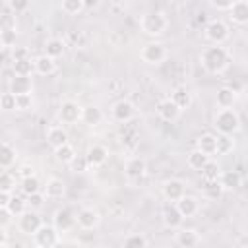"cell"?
<instances>
[{"mask_svg":"<svg viewBox=\"0 0 248 248\" xmlns=\"http://www.w3.org/2000/svg\"><path fill=\"white\" fill-rule=\"evenodd\" d=\"M85 159H87V165L95 169V167H101V165H105V163H107V159H108V151H107V147H105V145L93 143V145L87 149Z\"/></svg>","mask_w":248,"mask_h":248,"instance_id":"obj_14","label":"cell"},{"mask_svg":"<svg viewBox=\"0 0 248 248\" xmlns=\"http://www.w3.org/2000/svg\"><path fill=\"white\" fill-rule=\"evenodd\" d=\"M43 227V221H41V217L33 211V209H29V211H25L23 215H19V219H17V229L23 232V234H37V231Z\"/></svg>","mask_w":248,"mask_h":248,"instance_id":"obj_5","label":"cell"},{"mask_svg":"<svg viewBox=\"0 0 248 248\" xmlns=\"http://www.w3.org/2000/svg\"><path fill=\"white\" fill-rule=\"evenodd\" d=\"M46 143L56 151V149H60L62 145H66L68 143V134H66V130L62 128V126H52V128H48L46 130Z\"/></svg>","mask_w":248,"mask_h":248,"instance_id":"obj_15","label":"cell"},{"mask_svg":"<svg viewBox=\"0 0 248 248\" xmlns=\"http://www.w3.org/2000/svg\"><path fill=\"white\" fill-rule=\"evenodd\" d=\"M33 64H35V72L41 74V76H50V74L56 70L54 58H50V56H46V54L37 56V58L33 60Z\"/></svg>","mask_w":248,"mask_h":248,"instance_id":"obj_22","label":"cell"},{"mask_svg":"<svg viewBox=\"0 0 248 248\" xmlns=\"http://www.w3.org/2000/svg\"><path fill=\"white\" fill-rule=\"evenodd\" d=\"M229 14H231V19L234 21V23H248V2L246 0H236L234 4H232V8L229 10Z\"/></svg>","mask_w":248,"mask_h":248,"instance_id":"obj_21","label":"cell"},{"mask_svg":"<svg viewBox=\"0 0 248 248\" xmlns=\"http://www.w3.org/2000/svg\"><path fill=\"white\" fill-rule=\"evenodd\" d=\"M0 107H2V110H16V95H14L12 91L2 93V97H0Z\"/></svg>","mask_w":248,"mask_h":248,"instance_id":"obj_43","label":"cell"},{"mask_svg":"<svg viewBox=\"0 0 248 248\" xmlns=\"http://www.w3.org/2000/svg\"><path fill=\"white\" fill-rule=\"evenodd\" d=\"M232 147H234V143H232L231 136H217V153L219 155L229 153Z\"/></svg>","mask_w":248,"mask_h":248,"instance_id":"obj_41","label":"cell"},{"mask_svg":"<svg viewBox=\"0 0 248 248\" xmlns=\"http://www.w3.org/2000/svg\"><path fill=\"white\" fill-rule=\"evenodd\" d=\"M223 186L219 180H203V192L209 196V198H217L221 194Z\"/></svg>","mask_w":248,"mask_h":248,"instance_id":"obj_40","label":"cell"},{"mask_svg":"<svg viewBox=\"0 0 248 248\" xmlns=\"http://www.w3.org/2000/svg\"><path fill=\"white\" fill-rule=\"evenodd\" d=\"M203 33H205V37H207L211 43L221 45V43L227 41V37H229V25H227L223 19H211V21H207Z\"/></svg>","mask_w":248,"mask_h":248,"instance_id":"obj_4","label":"cell"},{"mask_svg":"<svg viewBox=\"0 0 248 248\" xmlns=\"http://www.w3.org/2000/svg\"><path fill=\"white\" fill-rule=\"evenodd\" d=\"M12 56H14V60H25V58H29V52H27V48H23V46H16Z\"/></svg>","mask_w":248,"mask_h":248,"instance_id":"obj_47","label":"cell"},{"mask_svg":"<svg viewBox=\"0 0 248 248\" xmlns=\"http://www.w3.org/2000/svg\"><path fill=\"white\" fill-rule=\"evenodd\" d=\"M31 70H35V64L31 62V58L14 60V62H12V72H14V76H31Z\"/></svg>","mask_w":248,"mask_h":248,"instance_id":"obj_31","label":"cell"},{"mask_svg":"<svg viewBox=\"0 0 248 248\" xmlns=\"http://www.w3.org/2000/svg\"><path fill=\"white\" fill-rule=\"evenodd\" d=\"M14 161H16V149L8 141H2V149H0V167H2V170H6Z\"/></svg>","mask_w":248,"mask_h":248,"instance_id":"obj_30","label":"cell"},{"mask_svg":"<svg viewBox=\"0 0 248 248\" xmlns=\"http://www.w3.org/2000/svg\"><path fill=\"white\" fill-rule=\"evenodd\" d=\"M12 202V192H0V207H8Z\"/></svg>","mask_w":248,"mask_h":248,"instance_id":"obj_49","label":"cell"},{"mask_svg":"<svg viewBox=\"0 0 248 248\" xmlns=\"http://www.w3.org/2000/svg\"><path fill=\"white\" fill-rule=\"evenodd\" d=\"M198 149L207 157L217 155V136L215 134H202L198 138Z\"/></svg>","mask_w":248,"mask_h":248,"instance_id":"obj_20","label":"cell"},{"mask_svg":"<svg viewBox=\"0 0 248 248\" xmlns=\"http://www.w3.org/2000/svg\"><path fill=\"white\" fill-rule=\"evenodd\" d=\"M10 217H12V213H10L8 209L0 207V229H6V227H8V223H10Z\"/></svg>","mask_w":248,"mask_h":248,"instance_id":"obj_48","label":"cell"},{"mask_svg":"<svg viewBox=\"0 0 248 248\" xmlns=\"http://www.w3.org/2000/svg\"><path fill=\"white\" fill-rule=\"evenodd\" d=\"M19 174H21V178H29V176H35V174H33V167H21Z\"/></svg>","mask_w":248,"mask_h":248,"instance_id":"obj_52","label":"cell"},{"mask_svg":"<svg viewBox=\"0 0 248 248\" xmlns=\"http://www.w3.org/2000/svg\"><path fill=\"white\" fill-rule=\"evenodd\" d=\"M176 242L182 248H196L200 244V234L194 229H180L176 232Z\"/></svg>","mask_w":248,"mask_h":248,"instance_id":"obj_19","label":"cell"},{"mask_svg":"<svg viewBox=\"0 0 248 248\" xmlns=\"http://www.w3.org/2000/svg\"><path fill=\"white\" fill-rule=\"evenodd\" d=\"M182 221H184V217L180 215V211H178V207L172 203V205H167L165 209H163V223H165V227H169V229H178L180 225H182Z\"/></svg>","mask_w":248,"mask_h":248,"instance_id":"obj_18","label":"cell"},{"mask_svg":"<svg viewBox=\"0 0 248 248\" xmlns=\"http://www.w3.org/2000/svg\"><path fill=\"white\" fill-rule=\"evenodd\" d=\"M169 27V19L161 12H147L141 17V31L147 35H163Z\"/></svg>","mask_w":248,"mask_h":248,"instance_id":"obj_3","label":"cell"},{"mask_svg":"<svg viewBox=\"0 0 248 248\" xmlns=\"http://www.w3.org/2000/svg\"><path fill=\"white\" fill-rule=\"evenodd\" d=\"M155 110H157L159 118H161V120H165V122H174V120L180 116V112H182L170 97H169V99H161V101L157 103Z\"/></svg>","mask_w":248,"mask_h":248,"instance_id":"obj_9","label":"cell"},{"mask_svg":"<svg viewBox=\"0 0 248 248\" xmlns=\"http://www.w3.org/2000/svg\"><path fill=\"white\" fill-rule=\"evenodd\" d=\"M45 198H46V196L41 194V192H39V194H33V196H27V205H29L33 211H35V209H41L43 203H45Z\"/></svg>","mask_w":248,"mask_h":248,"instance_id":"obj_45","label":"cell"},{"mask_svg":"<svg viewBox=\"0 0 248 248\" xmlns=\"http://www.w3.org/2000/svg\"><path fill=\"white\" fill-rule=\"evenodd\" d=\"M0 248H8V244H0Z\"/></svg>","mask_w":248,"mask_h":248,"instance_id":"obj_53","label":"cell"},{"mask_svg":"<svg viewBox=\"0 0 248 248\" xmlns=\"http://www.w3.org/2000/svg\"><path fill=\"white\" fill-rule=\"evenodd\" d=\"M33 107V97L29 95H16V110H29Z\"/></svg>","mask_w":248,"mask_h":248,"instance_id":"obj_44","label":"cell"},{"mask_svg":"<svg viewBox=\"0 0 248 248\" xmlns=\"http://www.w3.org/2000/svg\"><path fill=\"white\" fill-rule=\"evenodd\" d=\"M163 196L169 200V202H178L180 198L186 196V188H184V182L178 180V178H170L163 184Z\"/></svg>","mask_w":248,"mask_h":248,"instance_id":"obj_13","label":"cell"},{"mask_svg":"<svg viewBox=\"0 0 248 248\" xmlns=\"http://www.w3.org/2000/svg\"><path fill=\"white\" fill-rule=\"evenodd\" d=\"M219 182L225 190H236L240 186V174L236 170H225V172H221Z\"/></svg>","mask_w":248,"mask_h":248,"instance_id":"obj_29","label":"cell"},{"mask_svg":"<svg viewBox=\"0 0 248 248\" xmlns=\"http://www.w3.org/2000/svg\"><path fill=\"white\" fill-rule=\"evenodd\" d=\"M45 54L50 58H58L64 54V43L60 39H48L45 43Z\"/></svg>","mask_w":248,"mask_h":248,"instance_id":"obj_32","label":"cell"},{"mask_svg":"<svg viewBox=\"0 0 248 248\" xmlns=\"http://www.w3.org/2000/svg\"><path fill=\"white\" fill-rule=\"evenodd\" d=\"M99 221H101V215H99V211H95L93 207H83V209H79L78 215H76V223H78V227H81L83 231L95 229V227L99 225Z\"/></svg>","mask_w":248,"mask_h":248,"instance_id":"obj_11","label":"cell"},{"mask_svg":"<svg viewBox=\"0 0 248 248\" xmlns=\"http://www.w3.org/2000/svg\"><path fill=\"white\" fill-rule=\"evenodd\" d=\"M232 0H211V6L217 10H231L232 8Z\"/></svg>","mask_w":248,"mask_h":248,"instance_id":"obj_46","label":"cell"},{"mask_svg":"<svg viewBox=\"0 0 248 248\" xmlns=\"http://www.w3.org/2000/svg\"><path fill=\"white\" fill-rule=\"evenodd\" d=\"M170 99L176 103V107H178L180 110H184V108H188V107L192 105V93H190L188 87H184V85H178V87L172 91Z\"/></svg>","mask_w":248,"mask_h":248,"instance_id":"obj_23","label":"cell"},{"mask_svg":"<svg viewBox=\"0 0 248 248\" xmlns=\"http://www.w3.org/2000/svg\"><path fill=\"white\" fill-rule=\"evenodd\" d=\"M229 64V54L223 46L215 45V46H207L202 52V66L209 72V74H221Z\"/></svg>","mask_w":248,"mask_h":248,"instance_id":"obj_1","label":"cell"},{"mask_svg":"<svg viewBox=\"0 0 248 248\" xmlns=\"http://www.w3.org/2000/svg\"><path fill=\"white\" fill-rule=\"evenodd\" d=\"M213 126L217 128V132H219L221 136H232V134L240 128L238 112H236L234 108H221V110L215 114Z\"/></svg>","mask_w":248,"mask_h":248,"instance_id":"obj_2","label":"cell"},{"mask_svg":"<svg viewBox=\"0 0 248 248\" xmlns=\"http://www.w3.org/2000/svg\"><path fill=\"white\" fill-rule=\"evenodd\" d=\"M10 91L14 95H29L33 91V81L29 76H14L10 79Z\"/></svg>","mask_w":248,"mask_h":248,"instance_id":"obj_16","label":"cell"},{"mask_svg":"<svg viewBox=\"0 0 248 248\" xmlns=\"http://www.w3.org/2000/svg\"><path fill=\"white\" fill-rule=\"evenodd\" d=\"M33 238L39 248H54L58 242V229L54 225H43Z\"/></svg>","mask_w":248,"mask_h":248,"instance_id":"obj_6","label":"cell"},{"mask_svg":"<svg viewBox=\"0 0 248 248\" xmlns=\"http://www.w3.org/2000/svg\"><path fill=\"white\" fill-rule=\"evenodd\" d=\"M72 165H74V169H76V170H78V169H79V170H83L85 167H89V165H87V159H85V157H83V159H79V161L76 159V161H74Z\"/></svg>","mask_w":248,"mask_h":248,"instance_id":"obj_51","label":"cell"},{"mask_svg":"<svg viewBox=\"0 0 248 248\" xmlns=\"http://www.w3.org/2000/svg\"><path fill=\"white\" fill-rule=\"evenodd\" d=\"M54 155H56V161L66 163V165H70V163L76 161V149H74L70 143H66V145H62L60 149H56Z\"/></svg>","mask_w":248,"mask_h":248,"instance_id":"obj_33","label":"cell"},{"mask_svg":"<svg viewBox=\"0 0 248 248\" xmlns=\"http://www.w3.org/2000/svg\"><path fill=\"white\" fill-rule=\"evenodd\" d=\"M21 192L25 196H33L41 192V182L37 176H29V178H21Z\"/></svg>","mask_w":248,"mask_h":248,"instance_id":"obj_35","label":"cell"},{"mask_svg":"<svg viewBox=\"0 0 248 248\" xmlns=\"http://www.w3.org/2000/svg\"><path fill=\"white\" fill-rule=\"evenodd\" d=\"M101 120H103V112H101L99 107H95V105H87V107H83L81 122H85L87 126H97V124H101Z\"/></svg>","mask_w":248,"mask_h":248,"instance_id":"obj_25","label":"cell"},{"mask_svg":"<svg viewBox=\"0 0 248 248\" xmlns=\"http://www.w3.org/2000/svg\"><path fill=\"white\" fill-rule=\"evenodd\" d=\"M8 4H10V8H12L14 12H17V10H25V8H27V2H25V0H19V2L12 0V2H8Z\"/></svg>","mask_w":248,"mask_h":248,"instance_id":"obj_50","label":"cell"},{"mask_svg":"<svg viewBox=\"0 0 248 248\" xmlns=\"http://www.w3.org/2000/svg\"><path fill=\"white\" fill-rule=\"evenodd\" d=\"M167 58V48L161 43H147L141 48V60L147 64H161Z\"/></svg>","mask_w":248,"mask_h":248,"instance_id":"obj_7","label":"cell"},{"mask_svg":"<svg viewBox=\"0 0 248 248\" xmlns=\"http://www.w3.org/2000/svg\"><path fill=\"white\" fill-rule=\"evenodd\" d=\"M52 219H54V227H56L58 231H68V229H72V225L76 223V217L70 213V209H58Z\"/></svg>","mask_w":248,"mask_h":248,"instance_id":"obj_24","label":"cell"},{"mask_svg":"<svg viewBox=\"0 0 248 248\" xmlns=\"http://www.w3.org/2000/svg\"><path fill=\"white\" fill-rule=\"evenodd\" d=\"M246 66H248V62H246Z\"/></svg>","mask_w":248,"mask_h":248,"instance_id":"obj_54","label":"cell"},{"mask_svg":"<svg viewBox=\"0 0 248 248\" xmlns=\"http://www.w3.org/2000/svg\"><path fill=\"white\" fill-rule=\"evenodd\" d=\"M110 112H112V118L116 122H130L134 118V114H136V108H134V105L130 101L120 99V101H116L112 105V110Z\"/></svg>","mask_w":248,"mask_h":248,"instance_id":"obj_12","label":"cell"},{"mask_svg":"<svg viewBox=\"0 0 248 248\" xmlns=\"http://www.w3.org/2000/svg\"><path fill=\"white\" fill-rule=\"evenodd\" d=\"M207 163H209V157H207L205 153H202L198 147H196V149H192V151L188 153V167H190V169H194V170H200V172H202V169H203Z\"/></svg>","mask_w":248,"mask_h":248,"instance_id":"obj_28","label":"cell"},{"mask_svg":"<svg viewBox=\"0 0 248 248\" xmlns=\"http://www.w3.org/2000/svg\"><path fill=\"white\" fill-rule=\"evenodd\" d=\"M87 8V4L83 0H64L62 2V12H66L68 16H78Z\"/></svg>","mask_w":248,"mask_h":248,"instance_id":"obj_34","label":"cell"},{"mask_svg":"<svg viewBox=\"0 0 248 248\" xmlns=\"http://www.w3.org/2000/svg\"><path fill=\"white\" fill-rule=\"evenodd\" d=\"M0 45H2V48L14 46V45H16V29H12V27H2V31H0Z\"/></svg>","mask_w":248,"mask_h":248,"instance_id":"obj_38","label":"cell"},{"mask_svg":"<svg viewBox=\"0 0 248 248\" xmlns=\"http://www.w3.org/2000/svg\"><path fill=\"white\" fill-rule=\"evenodd\" d=\"M202 178H203V180H219V178H221V169H219V165L209 159V163L202 169Z\"/></svg>","mask_w":248,"mask_h":248,"instance_id":"obj_36","label":"cell"},{"mask_svg":"<svg viewBox=\"0 0 248 248\" xmlns=\"http://www.w3.org/2000/svg\"><path fill=\"white\" fill-rule=\"evenodd\" d=\"M124 248H147V240L143 234H130L124 240Z\"/></svg>","mask_w":248,"mask_h":248,"instance_id":"obj_39","label":"cell"},{"mask_svg":"<svg viewBox=\"0 0 248 248\" xmlns=\"http://www.w3.org/2000/svg\"><path fill=\"white\" fill-rule=\"evenodd\" d=\"M81 112H83V108L76 101H64L58 108V118L64 124H74V122L81 120Z\"/></svg>","mask_w":248,"mask_h":248,"instance_id":"obj_8","label":"cell"},{"mask_svg":"<svg viewBox=\"0 0 248 248\" xmlns=\"http://www.w3.org/2000/svg\"><path fill=\"white\" fill-rule=\"evenodd\" d=\"M12 215H23L25 211H27V202L23 200V198H19V196H12V202H10V205L6 207Z\"/></svg>","mask_w":248,"mask_h":248,"instance_id":"obj_37","label":"cell"},{"mask_svg":"<svg viewBox=\"0 0 248 248\" xmlns=\"http://www.w3.org/2000/svg\"><path fill=\"white\" fill-rule=\"evenodd\" d=\"M66 192V186L60 178H48L46 180V186H45V196L50 198V200H58L62 198Z\"/></svg>","mask_w":248,"mask_h":248,"instance_id":"obj_26","label":"cell"},{"mask_svg":"<svg viewBox=\"0 0 248 248\" xmlns=\"http://www.w3.org/2000/svg\"><path fill=\"white\" fill-rule=\"evenodd\" d=\"M174 205L178 207V211H180V215H182L184 219L194 217V215L198 213V209H200V202H198L194 196H188V194H186L184 198H180Z\"/></svg>","mask_w":248,"mask_h":248,"instance_id":"obj_17","label":"cell"},{"mask_svg":"<svg viewBox=\"0 0 248 248\" xmlns=\"http://www.w3.org/2000/svg\"><path fill=\"white\" fill-rule=\"evenodd\" d=\"M215 101H217V107H221V108H231V107L234 105V101H236V93H234V89H231V87H221V89H217Z\"/></svg>","mask_w":248,"mask_h":248,"instance_id":"obj_27","label":"cell"},{"mask_svg":"<svg viewBox=\"0 0 248 248\" xmlns=\"http://www.w3.org/2000/svg\"><path fill=\"white\" fill-rule=\"evenodd\" d=\"M14 186H16V178L8 170H2V174H0V192H12Z\"/></svg>","mask_w":248,"mask_h":248,"instance_id":"obj_42","label":"cell"},{"mask_svg":"<svg viewBox=\"0 0 248 248\" xmlns=\"http://www.w3.org/2000/svg\"><path fill=\"white\" fill-rule=\"evenodd\" d=\"M145 170H147V163L141 157H130L126 161V165H124V172H126L128 180H132V182L141 180L143 174H145Z\"/></svg>","mask_w":248,"mask_h":248,"instance_id":"obj_10","label":"cell"}]
</instances>
